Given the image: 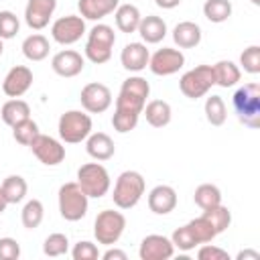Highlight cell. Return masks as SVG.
<instances>
[{
  "label": "cell",
  "instance_id": "obj_39",
  "mask_svg": "<svg viewBox=\"0 0 260 260\" xmlns=\"http://www.w3.org/2000/svg\"><path fill=\"white\" fill-rule=\"evenodd\" d=\"M171 242H173V246L179 248L181 252H191V250H195V248L199 246V242L195 240V236L191 234V230H189L187 223L181 225V228H177V230L173 232Z\"/></svg>",
  "mask_w": 260,
  "mask_h": 260
},
{
  "label": "cell",
  "instance_id": "obj_41",
  "mask_svg": "<svg viewBox=\"0 0 260 260\" xmlns=\"http://www.w3.org/2000/svg\"><path fill=\"white\" fill-rule=\"evenodd\" d=\"M20 30V20L12 10H0V39L8 41Z\"/></svg>",
  "mask_w": 260,
  "mask_h": 260
},
{
  "label": "cell",
  "instance_id": "obj_16",
  "mask_svg": "<svg viewBox=\"0 0 260 260\" xmlns=\"http://www.w3.org/2000/svg\"><path fill=\"white\" fill-rule=\"evenodd\" d=\"M83 67H85V57L73 49L59 51L51 59V69L59 77H75L83 71Z\"/></svg>",
  "mask_w": 260,
  "mask_h": 260
},
{
  "label": "cell",
  "instance_id": "obj_1",
  "mask_svg": "<svg viewBox=\"0 0 260 260\" xmlns=\"http://www.w3.org/2000/svg\"><path fill=\"white\" fill-rule=\"evenodd\" d=\"M238 120L248 128H260V85L256 81L244 83L232 98Z\"/></svg>",
  "mask_w": 260,
  "mask_h": 260
},
{
  "label": "cell",
  "instance_id": "obj_37",
  "mask_svg": "<svg viewBox=\"0 0 260 260\" xmlns=\"http://www.w3.org/2000/svg\"><path fill=\"white\" fill-rule=\"evenodd\" d=\"M120 91H124L128 95H134V98H140V100L146 102V98L150 93V83L144 77H140V75H130V77H126L122 81Z\"/></svg>",
  "mask_w": 260,
  "mask_h": 260
},
{
  "label": "cell",
  "instance_id": "obj_17",
  "mask_svg": "<svg viewBox=\"0 0 260 260\" xmlns=\"http://www.w3.org/2000/svg\"><path fill=\"white\" fill-rule=\"evenodd\" d=\"M148 209L156 215H167L177 207V191L171 185H156L150 189L148 197Z\"/></svg>",
  "mask_w": 260,
  "mask_h": 260
},
{
  "label": "cell",
  "instance_id": "obj_8",
  "mask_svg": "<svg viewBox=\"0 0 260 260\" xmlns=\"http://www.w3.org/2000/svg\"><path fill=\"white\" fill-rule=\"evenodd\" d=\"M213 85H215V75H213L211 65H197V67L185 71L179 79V89L189 100L203 98Z\"/></svg>",
  "mask_w": 260,
  "mask_h": 260
},
{
  "label": "cell",
  "instance_id": "obj_35",
  "mask_svg": "<svg viewBox=\"0 0 260 260\" xmlns=\"http://www.w3.org/2000/svg\"><path fill=\"white\" fill-rule=\"evenodd\" d=\"M43 252H45V256H49V258L65 256V254L69 252V238H67L65 234H59V232L47 236L45 242H43Z\"/></svg>",
  "mask_w": 260,
  "mask_h": 260
},
{
  "label": "cell",
  "instance_id": "obj_2",
  "mask_svg": "<svg viewBox=\"0 0 260 260\" xmlns=\"http://www.w3.org/2000/svg\"><path fill=\"white\" fill-rule=\"evenodd\" d=\"M144 189H146V183H144V177L138 171L120 173L116 183H114V191H112L114 205L118 209H132L142 199Z\"/></svg>",
  "mask_w": 260,
  "mask_h": 260
},
{
  "label": "cell",
  "instance_id": "obj_26",
  "mask_svg": "<svg viewBox=\"0 0 260 260\" xmlns=\"http://www.w3.org/2000/svg\"><path fill=\"white\" fill-rule=\"evenodd\" d=\"M51 51V45H49V39L41 32H35V35H28L24 41H22V55L28 59V61H43L47 59Z\"/></svg>",
  "mask_w": 260,
  "mask_h": 260
},
{
  "label": "cell",
  "instance_id": "obj_36",
  "mask_svg": "<svg viewBox=\"0 0 260 260\" xmlns=\"http://www.w3.org/2000/svg\"><path fill=\"white\" fill-rule=\"evenodd\" d=\"M189 230H191V234L195 236V240L199 242V244H207V242H211L217 234H215V230H213V225L209 223V219L201 213L199 217H195V219H191L189 223Z\"/></svg>",
  "mask_w": 260,
  "mask_h": 260
},
{
  "label": "cell",
  "instance_id": "obj_33",
  "mask_svg": "<svg viewBox=\"0 0 260 260\" xmlns=\"http://www.w3.org/2000/svg\"><path fill=\"white\" fill-rule=\"evenodd\" d=\"M203 215L209 219V223L213 225V230H215V234L219 236V234H223L228 228H230V223H232V211L225 207V205H215V207H209V209H203Z\"/></svg>",
  "mask_w": 260,
  "mask_h": 260
},
{
  "label": "cell",
  "instance_id": "obj_9",
  "mask_svg": "<svg viewBox=\"0 0 260 260\" xmlns=\"http://www.w3.org/2000/svg\"><path fill=\"white\" fill-rule=\"evenodd\" d=\"M85 35V18L77 14H67L51 24V37L59 45H75Z\"/></svg>",
  "mask_w": 260,
  "mask_h": 260
},
{
  "label": "cell",
  "instance_id": "obj_49",
  "mask_svg": "<svg viewBox=\"0 0 260 260\" xmlns=\"http://www.w3.org/2000/svg\"><path fill=\"white\" fill-rule=\"evenodd\" d=\"M6 207H8V201H6V197H4V193H2V189H0V213H2Z\"/></svg>",
  "mask_w": 260,
  "mask_h": 260
},
{
  "label": "cell",
  "instance_id": "obj_31",
  "mask_svg": "<svg viewBox=\"0 0 260 260\" xmlns=\"http://www.w3.org/2000/svg\"><path fill=\"white\" fill-rule=\"evenodd\" d=\"M232 2L230 0H205L203 4V16L209 20V22H225L230 16H232Z\"/></svg>",
  "mask_w": 260,
  "mask_h": 260
},
{
  "label": "cell",
  "instance_id": "obj_46",
  "mask_svg": "<svg viewBox=\"0 0 260 260\" xmlns=\"http://www.w3.org/2000/svg\"><path fill=\"white\" fill-rule=\"evenodd\" d=\"M104 260H126L128 256H126V252L124 250H118V248H112V246H108V250L104 252V254H100Z\"/></svg>",
  "mask_w": 260,
  "mask_h": 260
},
{
  "label": "cell",
  "instance_id": "obj_21",
  "mask_svg": "<svg viewBox=\"0 0 260 260\" xmlns=\"http://www.w3.org/2000/svg\"><path fill=\"white\" fill-rule=\"evenodd\" d=\"M136 32L142 37V41H144L146 45H156V43H160V41L167 37L169 30H167V22H165L160 16L148 14V16H142V20H140Z\"/></svg>",
  "mask_w": 260,
  "mask_h": 260
},
{
  "label": "cell",
  "instance_id": "obj_25",
  "mask_svg": "<svg viewBox=\"0 0 260 260\" xmlns=\"http://www.w3.org/2000/svg\"><path fill=\"white\" fill-rule=\"evenodd\" d=\"M0 118H2V122H4L6 126L12 128L14 124H18V122L30 118V106H28L24 100H20V98H10V100L2 106Z\"/></svg>",
  "mask_w": 260,
  "mask_h": 260
},
{
  "label": "cell",
  "instance_id": "obj_18",
  "mask_svg": "<svg viewBox=\"0 0 260 260\" xmlns=\"http://www.w3.org/2000/svg\"><path fill=\"white\" fill-rule=\"evenodd\" d=\"M148 59H150V53L144 43H128L120 53V63L130 73H140L142 69H146Z\"/></svg>",
  "mask_w": 260,
  "mask_h": 260
},
{
  "label": "cell",
  "instance_id": "obj_43",
  "mask_svg": "<svg viewBox=\"0 0 260 260\" xmlns=\"http://www.w3.org/2000/svg\"><path fill=\"white\" fill-rule=\"evenodd\" d=\"M144 104H146L144 100L134 98V95H128L124 91H120L118 98H116V110H126V112H134V114H142Z\"/></svg>",
  "mask_w": 260,
  "mask_h": 260
},
{
  "label": "cell",
  "instance_id": "obj_40",
  "mask_svg": "<svg viewBox=\"0 0 260 260\" xmlns=\"http://www.w3.org/2000/svg\"><path fill=\"white\" fill-rule=\"evenodd\" d=\"M240 65L246 73L256 75L260 73V47L258 45H250L240 53Z\"/></svg>",
  "mask_w": 260,
  "mask_h": 260
},
{
  "label": "cell",
  "instance_id": "obj_50",
  "mask_svg": "<svg viewBox=\"0 0 260 260\" xmlns=\"http://www.w3.org/2000/svg\"><path fill=\"white\" fill-rule=\"evenodd\" d=\"M2 53H4V41L0 39V55H2Z\"/></svg>",
  "mask_w": 260,
  "mask_h": 260
},
{
  "label": "cell",
  "instance_id": "obj_34",
  "mask_svg": "<svg viewBox=\"0 0 260 260\" xmlns=\"http://www.w3.org/2000/svg\"><path fill=\"white\" fill-rule=\"evenodd\" d=\"M39 132H41L39 124L32 118H26V120H22V122L12 126V138L22 146H30V142L39 136Z\"/></svg>",
  "mask_w": 260,
  "mask_h": 260
},
{
  "label": "cell",
  "instance_id": "obj_15",
  "mask_svg": "<svg viewBox=\"0 0 260 260\" xmlns=\"http://www.w3.org/2000/svg\"><path fill=\"white\" fill-rule=\"evenodd\" d=\"M32 85V71L26 65H14L2 81V91L8 98H20L24 95Z\"/></svg>",
  "mask_w": 260,
  "mask_h": 260
},
{
  "label": "cell",
  "instance_id": "obj_32",
  "mask_svg": "<svg viewBox=\"0 0 260 260\" xmlns=\"http://www.w3.org/2000/svg\"><path fill=\"white\" fill-rule=\"evenodd\" d=\"M43 217H45V207L39 199H28L20 211V221L26 230H37L41 223H43Z\"/></svg>",
  "mask_w": 260,
  "mask_h": 260
},
{
  "label": "cell",
  "instance_id": "obj_4",
  "mask_svg": "<svg viewBox=\"0 0 260 260\" xmlns=\"http://www.w3.org/2000/svg\"><path fill=\"white\" fill-rule=\"evenodd\" d=\"M116 43V32L110 24L98 22L89 32H87V41H85V59L102 65L108 63L112 59V49Z\"/></svg>",
  "mask_w": 260,
  "mask_h": 260
},
{
  "label": "cell",
  "instance_id": "obj_12",
  "mask_svg": "<svg viewBox=\"0 0 260 260\" xmlns=\"http://www.w3.org/2000/svg\"><path fill=\"white\" fill-rule=\"evenodd\" d=\"M32 150V154L47 167H57L59 162L65 160V146L61 140L49 136V134H41L30 142L28 146Z\"/></svg>",
  "mask_w": 260,
  "mask_h": 260
},
{
  "label": "cell",
  "instance_id": "obj_45",
  "mask_svg": "<svg viewBox=\"0 0 260 260\" xmlns=\"http://www.w3.org/2000/svg\"><path fill=\"white\" fill-rule=\"evenodd\" d=\"M20 244L14 238H0V260H18Z\"/></svg>",
  "mask_w": 260,
  "mask_h": 260
},
{
  "label": "cell",
  "instance_id": "obj_13",
  "mask_svg": "<svg viewBox=\"0 0 260 260\" xmlns=\"http://www.w3.org/2000/svg\"><path fill=\"white\" fill-rule=\"evenodd\" d=\"M175 254V246L171 238L160 236V234H148L142 238L138 256L140 260H169Z\"/></svg>",
  "mask_w": 260,
  "mask_h": 260
},
{
  "label": "cell",
  "instance_id": "obj_42",
  "mask_svg": "<svg viewBox=\"0 0 260 260\" xmlns=\"http://www.w3.org/2000/svg\"><path fill=\"white\" fill-rule=\"evenodd\" d=\"M71 258L73 260H98L100 258V250L93 242L89 240H83V242H77L71 250Z\"/></svg>",
  "mask_w": 260,
  "mask_h": 260
},
{
  "label": "cell",
  "instance_id": "obj_5",
  "mask_svg": "<svg viewBox=\"0 0 260 260\" xmlns=\"http://www.w3.org/2000/svg\"><path fill=\"white\" fill-rule=\"evenodd\" d=\"M77 185L83 189V193L89 199H100L108 195L112 187V179L108 169L100 160H95V162H85L77 169Z\"/></svg>",
  "mask_w": 260,
  "mask_h": 260
},
{
  "label": "cell",
  "instance_id": "obj_28",
  "mask_svg": "<svg viewBox=\"0 0 260 260\" xmlns=\"http://www.w3.org/2000/svg\"><path fill=\"white\" fill-rule=\"evenodd\" d=\"M0 189H2V193H4V197H6V201H8V205H10V203H20V201L26 197V193H28V185H26L24 177H20V175H8V177L2 181Z\"/></svg>",
  "mask_w": 260,
  "mask_h": 260
},
{
  "label": "cell",
  "instance_id": "obj_30",
  "mask_svg": "<svg viewBox=\"0 0 260 260\" xmlns=\"http://www.w3.org/2000/svg\"><path fill=\"white\" fill-rule=\"evenodd\" d=\"M193 201L195 205H199L201 209H209V207H215L221 203V191L217 185H211V183H201L195 193H193Z\"/></svg>",
  "mask_w": 260,
  "mask_h": 260
},
{
  "label": "cell",
  "instance_id": "obj_11",
  "mask_svg": "<svg viewBox=\"0 0 260 260\" xmlns=\"http://www.w3.org/2000/svg\"><path fill=\"white\" fill-rule=\"evenodd\" d=\"M79 102L87 114H104L112 106V91L108 85L100 81H91L81 87Z\"/></svg>",
  "mask_w": 260,
  "mask_h": 260
},
{
  "label": "cell",
  "instance_id": "obj_51",
  "mask_svg": "<svg viewBox=\"0 0 260 260\" xmlns=\"http://www.w3.org/2000/svg\"><path fill=\"white\" fill-rule=\"evenodd\" d=\"M250 2H252L254 6H260V0H250Z\"/></svg>",
  "mask_w": 260,
  "mask_h": 260
},
{
  "label": "cell",
  "instance_id": "obj_23",
  "mask_svg": "<svg viewBox=\"0 0 260 260\" xmlns=\"http://www.w3.org/2000/svg\"><path fill=\"white\" fill-rule=\"evenodd\" d=\"M114 20H116V26L120 32L130 35V32L138 30L142 14H140L138 6H134V4H118V8L114 10Z\"/></svg>",
  "mask_w": 260,
  "mask_h": 260
},
{
  "label": "cell",
  "instance_id": "obj_22",
  "mask_svg": "<svg viewBox=\"0 0 260 260\" xmlns=\"http://www.w3.org/2000/svg\"><path fill=\"white\" fill-rule=\"evenodd\" d=\"M201 26L193 20H183L179 24H175L173 28V41L179 49H193L201 43Z\"/></svg>",
  "mask_w": 260,
  "mask_h": 260
},
{
  "label": "cell",
  "instance_id": "obj_44",
  "mask_svg": "<svg viewBox=\"0 0 260 260\" xmlns=\"http://www.w3.org/2000/svg\"><path fill=\"white\" fill-rule=\"evenodd\" d=\"M197 258L199 260H230V254L219 248V246H213V244H203L199 250H197Z\"/></svg>",
  "mask_w": 260,
  "mask_h": 260
},
{
  "label": "cell",
  "instance_id": "obj_10",
  "mask_svg": "<svg viewBox=\"0 0 260 260\" xmlns=\"http://www.w3.org/2000/svg\"><path fill=\"white\" fill-rule=\"evenodd\" d=\"M185 65V55L181 49H173V47H162L158 51H154L148 59V69L154 75L167 77V75H175L179 69H183Z\"/></svg>",
  "mask_w": 260,
  "mask_h": 260
},
{
  "label": "cell",
  "instance_id": "obj_14",
  "mask_svg": "<svg viewBox=\"0 0 260 260\" xmlns=\"http://www.w3.org/2000/svg\"><path fill=\"white\" fill-rule=\"evenodd\" d=\"M55 8L57 0H28L24 6V22L32 30H43L45 26H49Z\"/></svg>",
  "mask_w": 260,
  "mask_h": 260
},
{
  "label": "cell",
  "instance_id": "obj_29",
  "mask_svg": "<svg viewBox=\"0 0 260 260\" xmlns=\"http://www.w3.org/2000/svg\"><path fill=\"white\" fill-rule=\"evenodd\" d=\"M203 112H205V120H207L211 126H221V124H225L228 108H225V102H223L221 95H209V98L205 100Z\"/></svg>",
  "mask_w": 260,
  "mask_h": 260
},
{
  "label": "cell",
  "instance_id": "obj_3",
  "mask_svg": "<svg viewBox=\"0 0 260 260\" xmlns=\"http://www.w3.org/2000/svg\"><path fill=\"white\" fill-rule=\"evenodd\" d=\"M59 201V213L65 221H79L85 217L89 207V197L83 193V189L77 185V181L63 183L57 193Z\"/></svg>",
  "mask_w": 260,
  "mask_h": 260
},
{
  "label": "cell",
  "instance_id": "obj_27",
  "mask_svg": "<svg viewBox=\"0 0 260 260\" xmlns=\"http://www.w3.org/2000/svg\"><path fill=\"white\" fill-rule=\"evenodd\" d=\"M211 67H213V75H215V85H219V87H225V89L234 87L242 77L240 67L230 59H221Z\"/></svg>",
  "mask_w": 260,
  "mask_h": 260
},
{
  "label": "cell",
  "instance_id": "obj_19",
  "mask_svg": "<svg viewBox=\"0 0 260 260\" xmlns=\"http://www.w3.org/2000/svg\"><path fill=\"white\" fill-rule=\"evenodd\" d=\"M85 150L93 160H110L116 154V144L106 132H91L85 138Z\"/></svg>",
  "mask_w": 260,
  "mask_h": 260
},
{
  "label": "cell",
  "instance_id": "obj_20",
  "mask_svg": "<svg viewBox=\"0 0 260 260\" xmlns=\"http://www.w3.org/2000/svg\"><path fill=\"white\" fill-rule=\"evenodd\" d=\"M120 0H77L79 16L85 20H102L118 8Z\"/></svg>",
  "mask_w": 260,
  "mask_h": 260
},
{
  "label": "cell",
  "instance_id": "obj_24",
  "mask_svg": "<svg viewBox=\"0 0 260 260\" xmlns=\"http://www.w3.org/2000/svg\"><path fill=\"white\" fill-rule=\"evenodd\" d=\"M146 122L152 126V128H165L171 118H173V110H171V104L165 102V100H152L148 104H144V110H142Z\"/></svg>",
  "mask_w": 260,
  "mask_h": 260
},
{
  "label": "cell",
  "instance_id": "obj_6",
  "mask_svg": "<svg viewBox=\"0 0 260 260\" xmlns=\"http://www.w3.org/2000/svg\"><path fill=\"white\" fill-rule=\"evenodd\" d=\"M91 116L81 110H67L59 116V138L67 144H79L91 134Z\"/></svg>",
  "mask_w": 260,
  "mask_h": 260
},
{
  "label": "cell",
  "instance_id": "obj_47",
  "mask_svg": "<svg viewBox=\"0 0 260 260\" xmlns=\"http://www.w3.org/2000/svg\"><path fill=\"white\" fill-rule=\"evenodd\" d=\"M236 260H260V254L256 250H242V252H238Z\"/></svg>",
  "mask_w": 260,
  "mask_h": 260
},
{
  "label": "cell",
  "instance_id": "obj_7",
  "mask_svg": "<svg viewBox=\"0 0 260 260\" xmlns=\"http://www.w3.org/2000/svg\"><path fill=\"white\" fill-rule=\"evenodd\" d=\"M126 230V217L122 211H114V209H102L95 215L93 221V236L98 240V244L104 246H114L122 234Z\"/></svg>",
  "mask_w": 260,
  "mask_h": 260
},
{
  "label": "cell",
  "instance_id": "obj_38",
  "mask_svg": "<svg viewBox=\"0 0 260 260\" xmlns=\"http://www.w3.org/2000/svg\"><path fill=\"white\" fill-rule=\"evenodd\" d=\"M138 118H140V114L126 112V110H114L112 126H114V130H116V132L126 134V132H130V130H134V128H136Z\"/></svg>",
  "mask_w": 260,
  "mask_h": 260
},
{
  "label": "cell",
  "instance_id": "obj_48",
  "mask_svg": "<svg viewBox=\"0 0 260 260\" xmlns=\"http://www.w3.org/2000/svg\"><path fill=\"white\" fill-rule=\"evenodd\" d=\"M154 4H156L158 8H165V10H173V8H177V6L181 4V0H154Z\"/></svg>",
  "mask_w": 260,
  "mask_h": 260
}]
</instances>
